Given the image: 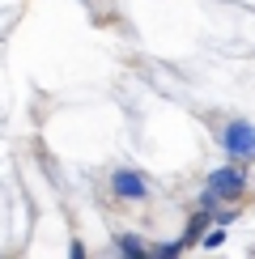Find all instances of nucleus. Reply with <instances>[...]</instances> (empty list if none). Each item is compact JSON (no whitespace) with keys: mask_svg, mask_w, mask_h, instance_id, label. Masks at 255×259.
<instances>
[{"mask_svg":"<svg viewBox=\"0 0 255 259\" xmlns=\"http://www.w3.org/2000/svg\"><path fill=\"white\" fill-rule=\"evenodd\" d=\"M226 149H230L238 161L251 157V153H255V127H251V123H230V127H226Z\"/></svg>","mask_w":255,"mask_h":259,"instance_id":"obj_2","label":"nucleus"},{"mask_svg":"<svg viewBox=\"0 0 255 259\" xmlns=\"http://www.w3.org/2000/svg\"><path fill=\"white\" fill-rule=\"evenodd\" d=\"M119 251H123V255H145V246L136 242L132 234H119Z\"/></svg>","mask_w":255,"mask_h":259,"instance_id":"obj_4","label":"nucleus"},{"mask_svg":"<svg viewBox=\"0 0 255 259\" xmlns=\"http://www.w3.org/2000/svg\"><path fill=\"white\" fill-rule=\"evenodd\" d=\"M221 242H226V234H221V230H212V234H208V238H204V246H208V251H217V246H221Z\"/></svg>","mask_w":255,"mask_h":259,"instance_id":"obj_5","label":"nucleus"},{"mask_svg":"<svg viewBox=\"0 0 255 259\" xmlns=\"http://www.w3.org/2000/svg\"><path fill=\"white\" fill-rule=\"evenodd\" d=\"M111 187H115V196H119V200H141L145 196V179L136 175V170H115Z\"/></svg>","mask_w":255,"mask_h":259,"instance_id":"obj_3","label":"nucleus"},{"mask_svg":"<svg viewBox=\"0 0 255 259\" xmlns=\"http://www.w3.org/2000/svg\"><path fill=\"white\" fill-rule=\"evenodd\" d=\"M242 187H247V175H242V170H234V166L217 170V175L208 179V191H212L217 200H238Z\"/></svg>","mask_w":255,"mask_h":259,"instance_id":"obj_1","label":"nucleus"}]
</instances>
